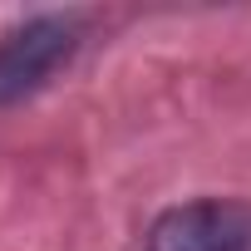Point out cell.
<instances>
[{
    "mask_svg": "<svg viewBox=\"0 0 251 251\" xmlns=\"http://www.w3.org/2000/svg\"><path fill=\"white\" fill-rule=\"evenodd\" d=\"M84 45V15H35L0 40V108L40 94Z\"/></svg>",
    "mask_w": 251,
    "mask_h": 251,
    "instance_id": "1",
    "label": "cell"
},
{
    "mask_svg": "<svg viewBox=\"0 0 251 251\" xmlns=\"http://www.w3.org/2000/svg\"><path fill=\"white\" fill-rule=\"evenodd\" d=\"M143 246L148 251H251V207L222 197L168 207L148 226Z\"/></svg>",
    "mask_w": 251,
    "mask_h": 251,
    "instance_id": "2",
    "label": "cell"
}]
</instances>
